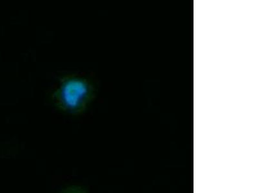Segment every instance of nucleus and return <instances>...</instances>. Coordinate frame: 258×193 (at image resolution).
Listing matches in <instances>:
<instances>
[{
  "mask_svg": "<svg viewBox=\"0 0 258 193\" xmlns=\"http://www.w3.org/2000/svg\"><path fill=\"white\" fill-rule=\"evenodd\" d=\"M88 91V87L80 79H70L62 85L61 98L66 107L74 109L80 104Z\"/></svg>",
  "mask_w": 258,
  "mask_h": 193,
  "instance_id": "nucleus-1",
  "label": "nucleus"
}]
</instances>
